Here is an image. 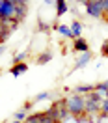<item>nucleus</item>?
Returning a JSON list of instances; mask_svg holds the SVG:
<instances>
[{
	"label": "nucleus",
	"instance_id": "obj_3",
	"mask_svg": "<svg viewBox=\"0 0 108 123\" xmlns=\"http://www.w3.org/2000/svg\"><path fill=\"white\" fill-rule=\"evenodd\" d=\"M15 17V0H0V21Z\"/></svg>",
	"mask_w": 108,
	"mask_h": 123
},
{
	"label": "nucleus",
	"instance_id": "obj_13",
	"mask_svg": "<svg viewBox=\"0 0 108 123\" xmlns=\"http://www.w3.org/2000/svg\"><path fill=\"white\" fill-rule=\"evenodd\" d=\"M95 90H97V92H104V95H106V92H108V80H106V82L97 84V86H95Z\"/></svg>",
	"mask_w": 108,
	"mask_h": 123
},
{
	"label": "nucleus",
	"instance_id": "obj_23",
	"mask_svg": "<svg viewBox=\"0 0 108 123\" xmlns=\"http://www.w3.org/2000/svg\"><path fill=\"white\" fill-rule=\"evenodd\" d=\"M106 21H108V13H106Z\"/></svg>",
	"mask_w": 108,
	"mask_h": 123
},
{
	"label": "nucleus",
	"instance_id": "obj_4",
	"mask_svg": "<svg viewBox=\"0 0 108 123\" xmlns=\"http://www.w3.org/2000/svg\"><path fill=\"white\" fill-rule=\"evenodd\" d=\"M86 11L91 17H102V6H101V0H90L86 2Z\"/></svg>",
	"mask_w": 108,
	"mask_h": 123
},
{
	"label": "nucleus",
	"instance_id": "obj_8",
	"mask_svg": "<svg viewBox=\"0 0 108 123\" xmlns=\"http://www.w3.org/2000/svg\"><path fill=\"white\" fill-rule=\"evenodd\" d=\"M80 32H82V24L78 23V21H73V24H71V34H73V37L78 39L80 37Z\"/></svg>",
	"mask_w": 108,
	"mask_h": 123
},
{
	"label": "nucleus",
	"instance_id": "obj_1",
	"mask_svg": "<svg viewBox=\"0 0 108 123\" xmlns=\"http://www.w3.org/2000/svg\"><path fill=\"white\" fill-rule=\"evenodd\" d=\"M63 105H65V110H67L71 116L84 114V97H82V95H78V93L67 95V97L63 99Z\"/></svg>",
	"mask_w": 108,
	"mask_h": 123
},
{
	"label": "nucleus",
	"instance_id": "obj_9",
	"mask_svg": "<svg viewBox=\"0 0 108 123\" xmlns=\"http://www.w3.org/2000/svg\"><path fill=\"white\" fill-rule=\"evenodd\" d=\"M90 58H91V52L88 50V52H82V56L78 58V62H77V67H82V65H86L88 62H90Z\"/></svg>",
	"mask_w": 108,
	"mask_h": 123
},
{
	"label": "nucleus",
	"instance_id": "obj_15",
	"mask_svg": "<svg viewBox=\"0 0 108 123\" xmlns=\"http://www.w3.org/2000/svg\"><path fill=\"white\" fill-rule=\"evenodd\" d=\"M39 121H41V123H54L52 119L45 114V112H39Z\"/></svg>",
	"mask_w": 108,
	"mask_h": 123
},
{
	"label": "nucleus",
	"instance_id": "obj_11",
	"mask_svg": "<svg viewBox=\"0 0 108 123\" xmlns=\"http://www.w3.org/2000/svg\"><path fill=\"white\" fill-rule=\"evenodd\" d=\"M95 88L93 86H78L77 88V93H91Z\"/></svg>",
	"mask_w": 108,
	"mask_h": 123
},
{
	"label": "nucleus",
	"instance_id": "obj_12",
	"mask_svg": "<svg viewBox=\"0 0 108 123\" xmlns=\"http://www.w3.org/2000/svg\"><path fill=\"white\" fill-rule=\"evenodd\" d=\"M24 123H41V121H39V112H37V114L28 116V117L24 119Z\"/></svg>",
	"mask_w": 108,
	"mask_h": 123
},
{
	"label": "nucleus",
	"instance_id": "obj_7",
	"mask_svg": "<svg viewBox=\"0 0 108 123\" xmlns=\"http://www.w3.org/2000/svg\"><path fill=\"white\" fill-rule=\"evenodd\" d=\"M26 71H28V63H24V62H23V63H15V65L9 69V73H11L13 77H19L21 73H26Z\"/></svg>",
	"mask_w": 108,
	"mask_h": 123
},
{
	"label": "nucleus",
	"instance_id": "obj_2",
	"mask_svg": "<svg viewBox=\"0 0 108 123\" xmlns=\"http://www.w3.org/2000/svg\"><path fill=\"white\" fill-rule=\"evenodd\" d=\"M45 114L52 119L54 123H62L67 116H69V112L65 110V105H63V101H60V103H56V105H52V106L48 108V110H45Z\"/></svg>",
	"mask_w": 108,
	"mask_h": 123
},
{
	"label": "nucleus",
	"instance_id": "obj_5",
	"mask_svg": "<svg viewBox=\"0 0 108 123\" xmlns=\"http://www.w3.org/2000/svg\"><path fill=\"white\" fill-rule=\"evenodd\" d=\"M26 2H21V0H15V17H13V21L19 23V21H23L24 15H26Z\"/></svg>",
	"mask_w": 108,
	"mask_h": 123
},
{
	"label": "nucleus",
	"instance_id": "obj_10",
	"mask_svg": "<svg viewBox=\"0 0 108 123\" xmlns=\"http://www.w3.org/2000/svg\"><path fill=\"white\" fill-rule=\"evenodd\" d=\"M65 11H67V2H65V0H58V2H56V13H58V15H63Z\"/></svg>",
	"mask_w": 108,
	"mask_h": 123
},
{
	"label": "nucleus",
	"instance_id": "obj_16",
	"mask_svg": "<svg viewBox=\"0 0 108 123\" xmlns=\"http://www.w3.org/2000/svg\"><path fill=\"white\" fill-rule=\"evenodd\" d=\"M101 112H102L104 116H108V99L101 101Z\"/></svg>",
	"mask_w": 108,
	"mask_h": 123
},
{
	"label": "nucleus",
	"instance_id": "obj_21",
	"mask_svg": "<svg viewBox=\"0 0 108 123\" xmlns=\"http://www.w3.org/2000/svg\"><path fill=\"white\" fill-rule=\"evenodd\" d=\"M102 54H106V56H108V41L102 45Z\"/></svg>",
	"mask_w": 108,
	"mask_h": 123
},
{
	"label": "nucleus",
	"instance_id": "obj_17",
	"mask_svg": "<svg viewBox=\"0 0 108 123\" xmlns=\"http://www.w3.org/2000/svg\"><path fill=\"white\" fill-rule=\"evenodd\" d=\"M50 58H52V54H50V52H47V54H41L37 62H39V63H43V62H48Z\"/></svg>",
	"mask_w": 108,
	"mask_h": 123
},
{
	"label": "nucleus",
	"instance_id": "obj_14",
	"mask_svg": "<svg viewBox=\"0 0 108 123\" xmlns=\"http://www.w3.org/2000/svg\"><path fill=\"white\" fill-rule=\"evenodd\" d=\"M58 30L62 32L65 37H73V34H71V28H67V26H58Z\"/></svg>",
	"mask_w": 108,
	"mask_h": 123
},
{
	"label": "nucleus",
	"instance_id": "obj_6",
	"mask_svg": "<svg viewBox=\"0 0 108 123\" xmlns=\"http://www.w3.org/2000/svg\"><path fill=\"white\" fill-rule=\"evenodd\" d=\"M73 50H75V52H88V50H90V47H88V43H86L82 37H78V39H75Z\"/></svg>",
	"mask_w": 108,
	"mask_h": 123
},
{
	"label": "nucleus",
	"instance_id": "obj_19",
	"mask_svg": "<svg viewBox=\"0 0 108 123\" xmlns=\"http://www.w3.org/2000/svg\"><path fill=\"white\" fill-rule=\"evenodd\" d=\"M26 58V52H21V54H17L15 56V63H23V60Z\"/></svg>",
	"mask_w": 108,
	"mask_h": 123
},
{
	"label": "nucleus",
	"instance_id": "obj_20",
	"mask_svg": "<svg viewBox=\"0 0 108 123\" xmlns=\"http://www.w3.org/2000/svg\"><path fill=\"white\" fill-rule=\"evenodd\" d=\"M101 6H102V11L108 13V0H101Z\"/></svg>",
	"mask_w": 108,
	"mask_h": 123
},
{
	"label": "nucleus",
	"instance_id": "obj_18",
	"mask_svg": "<svg viewBox=\"0 0 108 123\" xmlns=\"http://www.w3.org/2000/svg\"><path fill=\"white\" fill-rule=\"evenodd\" d=\"M15 119H17V121H21V119H26V112H24V110H19V112L15 114Z\"/></svg>",
	"mask_w": 108,
	"mask_h": 123
},
{
	"label": "nucleus",
	"instance_id": "obj_22",
	"mask_svg": "<svg viewBox=\"0 0 108 123\" xmlns=\"http://www.w3.org/2000/svg\"><path fill=\"white\" fill-rule=\"evenodd\" d=\"M11 123H21V121H17V119H15V121H11Z\"/></svg>",
	"mask_w": 108,
	"mask_h": 123
}]
</instances>
